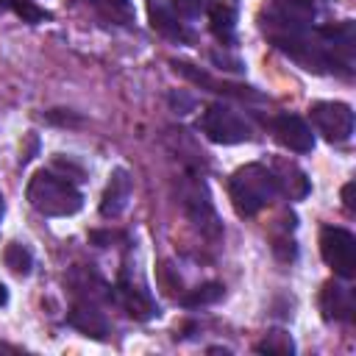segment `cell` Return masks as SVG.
I'll use <instances>...</instances> for the list:
<instances>
[{
  "mask_svg": "<svg viewBox=\"0 0 356 356\" xmlns=\"http://www.w3.org/2000/svg\"><path fill=\"white\" fill-rule=\"evenodd\" d=\"M281 195L273 167L250 161L239 167L228 181V197L239 217H253Z\"/></svg>",
  "mask_w": 356,
  "mask_h": 356,
  "instance_id": "6da1fadb",
  "label": "cell"
},
{
  "mask_svg": "<svg viewBox=\"0 0 356 356\" xmlns=\"http://www.w3.org/2000/svg\"><path fill=\"white\" fill-rule=\"evenodd\" d=\"M25 197L44 217H70L83 206V195L75 186V181L70 175H58L56 170L33 172V178L25 186Z\"/></svg>",
  "mask_w": 356,
  "mask_h": 356,
  "instance_id": "7a4b0ae2",
  "label": "cell"
},
{
  "mask_svg": "<svg viewBox=\"0 0 356 356\" xmlns=\"http://www.w3.org/2000/svg\"><path fill=\"white\" fill-rule=\"evenodd\" d=\"M314 14H317L314 0H270L264 6L261 28L270 36V42L275 44L281 39L309 33L314 28Z\"/></svg>",
  "mask_w": 356,
  "mask_h": 356,
  "instance_id": "3957f363",
  "label": "cell"
},
{
  "mask_svg": "<svg viewBox=\"0 0 356 356\" xmlns=\"http://www.w3.org/2000/svg\"><path fill=\"white\" fill-rule=\"evenodd\" d=\"M178 203L184 209V214L189 217V222L206 236V239H220L222 236V222L217 217V209L211 203L209 186L203 181V175L197 172H184L178 181Z\"/></svg>",
  "mask_w": 356,
  "mask_h": 356,
  "instance_id": "277c9868",
  "label": "cell"
},
{
  "mask_svg": "<svg viewBox=\"0 0 356 356\" xmlns=\"http://www.w3.org/2000/svg\"><path fill=\"white\" fill-rule=\"evenodd\" d=\"M197 128L214 145H239V142H250L256 136L250 120L239 108H234L231 103H222V100L206 106Z\"/></svg>",
  "mask_w": 356,
  "mask_h": 356,
  "instance_id": "5b68a950",
  "label": "cell"
},
{
  "mask_svg": "<svg viewBox=\"0 0 356 356\" xmlns=\"http://www.w3.org/2000/svg\"><path fill=\"white\" fill-rule=\"evenodd\" d=\"M309 120L314 125L317 134H323L325 142L331 145H342L353 136L356 128V114L348 103L339 100H317L309 106Z\"/></svg>",
  "mask_w": 356,
  "mask_h": 356,
  "instance_id": "8992f818",
  "label": "cell"
},
{
  "mask_svg": "<svg viewBox=\"0 0 356 356\" xmlns=\"http://www.w3.org/2000/svg\"><path fill=\"white\" fill-rule=\"evenodd\" d=\"M320 256L342 281L356 278V236L348 228L325 225L320 231Z\"/></svg>",
  "mask_w": 356,
  "mask_h": 356,
  "instance_id": "52a82bcc",
  "label": "cell"
},
{
  "mask_svg": "<svg viewBox=\"0 0 356 356\" xmlns=\"http://www.w3.org/2000/svg\"><path fill=\"white\" fill-rule=\"evenodd\" d=\"M108 298H111L128 317H134V320H142V323H145V320L159 317V303L153 300V295H150L142 284H134L125 270L120 273V278H117L114 289L108 292Z\"/></svg>",
  "mask_w": 356,
  "mask_h": 356,
  "instance_id": "ba28073f",
  "label": "cell"
},
{
  "mask_svg": "<svg viewBox=\"0 0 356 356\" xmlns=\"http://www.w3.org/2000/svg\"><path fill=\"white\" fill-rule=\"evenodd\" d=\"M270 131L292 153H312L314 150V131L298 114H275L270 120Z\"/></svg>",
  "mask_w": 356,
  "mask_h": 356,
  "instance_id": "9c48e42d",
  "label": "cell"
},
{
  "mask_svg": "<svg viewBox=\"0 0 356 356\" xmlns=\"http://www.w3.org/2000/svg\"><path fill=\"white\" fill-rule=\"evenodd\" d=\"M147 17H150L153 31H159L161 36H167V39H172L178 44L192 42V31L175 14V8H172L170 0H147Z\"/></svg>",
  "mask_w": 356,
  "mask_h": 356,
  "instance_id": "30bf717a",
  "label": "cell"
},
{
  "mask_svg": "<svg viewBox=\"0 0 356 356\" xmlns=\"http://www.w3.org/2000/svg\"><path fill=\"white\" fill-rule=\"evenodd\" d=\"M320 312H323V320H328V323H350L353 312H356L353 289H348L337 281H328L320 292Z\"/></svg>",
  "mask_w": 356,
  "mask_h": 356,
  "instance_id": "8fae6325",
  "label": "cell"
},
{
  "mask_svg": "<svg viewBox=\"0 0 356 356\" xmlns=\"http://www.w3.org/2000/svg\"><path fill=\"white\" fill-rule=\"evenodd\" d=\"M172 70H175V72H181L186 81H192V83H197V86L209 89V92H220V95H228V97H242V100H261V95H259V92H253V86H242V83L217 81V78H211V75H206V72L195 70V67H192V64H186V61H172Z\"/></svg>",
  "mask_w": 356,
  "mask_h": 356,
  "instance_id": "7c38bea8",
  "label": "cell"
},
{
  "mask_svg": "<svg viewBox=\"0 0 356 356\" xmlns=\"http://www.w3.org/2000/svg\"><path fill=\"white\" fill-rule=\"evenodd\" d=\"M131 189H134V181H131V172L125 167H117L111 175H108V184H106V192L100 197V214L106 220L111 217H120L131 200Z\"/></svg>",
  "mask_w": 356,
  "mask_h": 356,
  "instance_id": "4fadbf2b",
  "label": "cell"
},
{
  "mask_svg": "<svg viewBox=\"0 0 356 356\" xmlns=\"http://www.w3.org/2000/svg\"><path fill=\"white\" fill-rule=\"evenodd\" d=\"M67 323H70L72 328H78L81 334L95 337V339H106V334H108V323H106L103 312H97L89 300H78V303L70 309Z\"/></svg>",
  "mask_w": 356,
  "mask_h": 356,
  "instance_id": "5bb4252c",
  "label": "cell"
},
{
  "mask_svg": "<svg viewBox=\"0 0 356 356\" xmlns=\"http://www.w3.org/2000/svg\"><path fill=\"white\" fill-rule=\"evenodd\" d=\"M206 14H209V28H211V33H214L222 44H234V39H236V8L228 6V3H222V0H214Z\"/></svg>",
  "mask_w": 356,
  "mask_h": 356,
  "instance_id": "9a60e30c",
  "label": "cell"
},
{
  "mask_svg": "<svg viewBox=\"0 0 356 356\" xmlns=\"http://www.w3.org/2000/svg\"><path fill=\"white\" fill-rule=\"evenodd\" d=\"M222 295H225V286H222L220 281H206V284H200V286L184 292V295L178 298V303H181L184 309H197V306H211V303H217Z\"/></svg>",
  "mask_w": 356,
  "mask_h": 356,
  "instance_id": "2e32d148",
  "label": "cell"
},
{
  "mask_svg": "<svg viewBox=\"0 0 356 356\" xmlns=\"http://www.w3.org/2000/svg\"><path fill=\"white\" fill-rule=\"evenodd\" d=\"M3 261H6V267L14 275H31V270H33V250L28 245H22V242H11L3 250Z\"/></svg>",
  "mask_w": 356,
  "mask_h": 356,
  "instance_id": "e0dca14e",
  "label": "cell"
},
{
  "mask_svg": "<svg viewBox=\"0 0 356 356\" xmlns=\"http://www.w3.org/2000/svg\"><path fill=\"white\" fill-rule=\"evenodd\" d=\"M6 6H8L22 22H28V25H39V22L50 19V14H47L44 8H39L33 0H6Z\"/></svg>",
  "mask_w": 356,
  "mask_h": 356,
  "instance_id": "ac0fdd59",
  "label": "cell"
},
{
  "mask_svg": "<svg viewBox=\"0 0 356 356\" xmlns=\"http://www.w3.org/2000/svg\"><path fill=\"white\" fill-rule=\"evenodd\" d=\"M256 350H259V353H281V356H286V353H295V342H292L289 334L273 331V334H267L264 342L256 345Z\"/></svg>",
  "mask_w": 356,
  "mask_h": 356,
  "instance_id": "d6986e66",
  "label": "cell"
},
{
  "mask_svg": "<svg viewBox=\"0 0 356 356\" xmlns=\"http://www.w3.org/2000/svg\"><path fill=\"white\" fill-rule=\"evenodd\" d=\"M170 3H172L175 14H178L181 19H197V17H203V14L209 11V6H211L214 0H170Z\"/></svg>",
  "mask_w": 356,
  "mask_h": 356,
  "instance_id": "ffe728a7",
  "label": "cell"
},
{
  "mask_svg": "<svg viewBox=\"0 0 356 356\" xmlns=\"http://www.w3.org/2000/svg\"><path fill=\"white\" fill-rule=\"evenodd\" d=\"M170 106L175 108V114H186L195 106V97L192 95H184V92H172L170 95Z\"/></svg>",
  "mask_w": 356,
  "mask_h": 356,
  "instance_id": "44dd1931",
  "label": "cell"
},
{
  "mask_svg": "<svg viewBox=\"0 0 356 356\" xmlns=\"http://www.w3.org/2000/svg\"><path fill=\"white\" fill-rule=\"evenodd\" d=\"M211 61L220 64V70H236V72H239V70L245 67L239 58H228V56H220V53H211Z\"/></svg>",
  "mask_w": 356,
  "mask_h": 356,
  "instance_id": "7402d4cb",
  "label": "cell"
},
{
  "mask_svg": "<svg viewBox=\"0 0 356 356\" xmlns=\"http://www.w3.org/2000/svg\"><path fill=\"white\" fill-rule=\"evenodd\" d=\"M353 189H356V181H348V184L342 186V203H345V209H348V211H356V203H353Z\"/></svg>",
  "mask_w": 356,
  "mask_h": 356,
  "instance_id": "603a6c76",
  "label": "cell"
},
{
  "mask_svg": "<svg viewBox=\"0 0 356 356\" xmlns=\"http://www.w3.org/2000/svg\"><path fill=\"white\" fill-rule=\"evenodd\" d=\"M89 3H95V6H103V8H120V11H125L128 8V0H89Z\"/></svg>",
  "mask_w": 356,
  "mask_h": 356,
  "instance_id": "cb8c5ba5",
  "label": "cell"
},
{
  "mask_svg": "<svg viewBox=\"0 0 356 356\" xmlns=\"http://www.w3.org/2000/svg\"><path fill=\"white\" fill-rule=\"evenodd\" d=\"M8 303V292H6V286L0 284V306H6Z\"/></svg>",
  "mask_w": 356,
  "mask_h": 356,
  "instance_id": "d4e9b609",
  "label": "cell"
},
{
  "mask_svg": "<svg viewBox=\"0 0 356 356\" xmlns=\"http://www.w3.org/2000/svg\"><path fill=\"white\" fill-rule=\"evenodd\" d=\"M3 211H6V200H3V192H0V220H3Z\"/></svg>",
  "mask_w": 356,
  "mask_h": 356,
  "instance_id": "484cf974",
  "label": "cell"
},
{
  "mask_svg": "<svg viewBox=\"0 0 356 356\" xmlns=\"http://www.w3.org/2000/svg\"><path fill=\"white\" fill-rule=\"evenodd\" d=\"M3 6H6V0H0V8H3Z\"/></svg>",
  "mask_w": 356,
  "mask_h": 356,
  "instance_id": "4316f807",
  "label": "cell"
}]
</instances>
